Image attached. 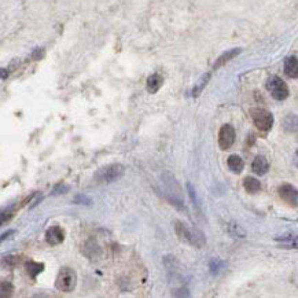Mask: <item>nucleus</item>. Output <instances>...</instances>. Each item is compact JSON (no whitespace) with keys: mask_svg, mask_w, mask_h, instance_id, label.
Listing matches in <instances>:
<instances>
[{"mask_svg":"<svg viewBox=\"0 0 298 298\" xmlns=\"http://www.w3.org/2000/svg\"><path fill=\"white\" fill-rule=\"evenodd\" d=\"M175 232L178 235L179 239L187 243V245H191V246H195V248H202L203 243H205L203 235L194 231L191 228H188L183 221H179V220L175 221Z\"/></svg>","mask_w":298,"mask_h":298,"instance_id":"nucleus-1","label":"nucleus"},{"mask_svg":"<svg viewBox=\"0 0 298 298\" xmlns=\"http://www.w3.org/2000/svg\"><path fill=\"white\" fill-rule=\"evenodd\" d=\"M124 172H125V168L121 164H109V165H106L98 170L94 178L98 183H107L109 184V183L120 180L124 176Z\"/></svg>","mask_w":298,"mask_h":298,"instance_id":"nucleus-2","label":"nucleus"},{"mask_svg":"<svg viewBox=\"0 0 298 298\" xmlns=\"http://www.w3.org/2000/svg\"><path fill=\"white\" fill-rule=\"evenodd\" d=\"M250 116H251V120L254 122V125L261 132H268L274 125V116L265 109L254 107L250 110Z\"/></svg>","mask_w":298,"mask_h":298,"instance_id":"nucleus-3","label":"nucleus"},{"mask_svg":"<svg viewBox=\"0 0 298 298\" xmlns=\"http://www.w3.org/2000/svg\"><path fill=\"white\" fill-rule=\"evenodd\" d=\"M76 283H77V275H76V272L73 269H70V268H62L57 276L55 287L59 291L70 293V291L74 290Z\"/></svg>","mask_w":298,"mask_h":298,"instance_id":"nucleus-4","label":"nucleus"},{"mask_svg":"<svg viewBox=\"0 0 298 298\" xmlns=\"http://www.w3.org/2000/svg\"><path fill=\"white\" fill-rule=\"evenodd\" d=\"M266 89L271 94V97L276 100H284L290 94L287 84L278 76H271L266 80Z\"/></svg>","mask_w":298,"mask_h":298,"instance_id":"nucleus-5","label":"nucleus"},{"mask_svg":"<svg viewBox=\"0 0 298 298\" xmlns=\"http://www.w3.org/2000/svg\"><path fill=\"white\" fill-rule=\"evenodd\" d=\"M279 197L286 205H289L290 208H297L298 206V190L291 184H282L278 188Z\"/></svg>","mask_w":298,"mask_h":298,"instance_id":"nucleus-6","label":"nucleus"},{"mask_svg":"<svg viewBox=\"0 0 298 298\" xmlns=\"http://www.w3.org/2000/svg\"><path fill=\"white\" fill-rule=\"evenodd\" d=\"M235 143V129L230 125L226 124L220 128L218 132V146L221 150H228L231 149L232 145Z\"/></svg>","mask_w":298,"mask_h":298,"instance_id":"nucleus-7","label":"nucleus"},{"mask_svg":"<svg viewBox=\"0 0 298 298\" xmlns=\"http://www.w3.org/2000/svg\"><path fill=\"white\" fill-rule=\"evenodd\" d=\"M65 239V231L61 227L54 226L50 227L46 232V242L51 246H57L59 243H62Z\"/></svg>","mask_w":298,"mask_h":298,"instance_id":"nucleus-8","label":"nucleus"},{"mask_svg":"<svg viewBox=\"0 0 298 298\" xmlns=\"http://www.w3.org/2000/svg\"><path fill=\"white\" fill-rule=\"evenodd\" d=\"M283 69H284V74L290 79H298V58L291 55L284 59V65H283Z\"/></svg>","mask_w":298,"mask_h":298,"instance_id":"nucleus-9","label":"nucleus"},{"mask_svg":"<svg viewBox=\"0 0 298 298\" xmlns=\"http://www.w3.org/2000/svg\"><path fill=\"white\" fill-rule=\"evenodd\" d=\"M251 169H253V172H254L256 175L263 176V175H265L268 169H269V162H268V160H266L264 155L260 154V155H257V157L254 158V161L251 164Z\"/></svg>","mask_w":298,"mask_h":298,"instance_id":"nucleus-10","label":"nucleus"},{"mask_svg":"<svg viewBox=\"0 0 298 298\" xmlns=\"http://www.w3.org/2000/svg\"><path fill=\"white\" fill-rule=\"evenodd\" d=\"M241 51H242L241 49H232V50H228V51H226L224 54H221V55L217 58V61H216L215 65H213V69H218V67L224 66L227 62H230V61H231V59H234L236 55H239V54H241Z\"/></svg>","mask_w":298,"mask_h":298,"instance_id":"nucleus-11","label":"nucleus"},{"mask_svg":"<svg viewBox=\"0 0 298 298\" xmlns=\"http://www.w3.org/2000/svg\"><path fill=\"white\" fill-rule=\"evenodd\" d=\"M227 165H228V168H230V170L232 173H241L243 168H245V162H243V160L238 154L230 155L228 160H227Z\"/></svg>","mask_w":298,"mask_h":298,"instance_id":"nucleus-12","label":"nucleus"},{"mask_svg":"<svg viewBox=\"0 0 298 298\" xmlns=\"http://www.w3.org/2000/svg\"><path fill=\"white\" fill-rule=\"evenodd\" d=\"M162 83H164V79H162L161 74L154 73V74H151V76L147 79L146 88H147V91H149L150 94H155V92L162 87Z\"/></svg>","mask_w":298,"mask_h":298,"instance_id":"nucleus-13","label":"nucleus"},{"mask_svg":"<svg viewBox=\"0 0 298 298\" xmlns=\"http://www.w3.org/2000/svg\"><path fill=\"white\" fill-rule=\"evenodd\" d=\"M276 241L282 242V246L286 249H298V236L293 234H286L276 238Z\"/></svg>","mask_w":298,"mask_h":298,"instance_id":"nucleus-14","label":"nucleus"},{"mask_svg":"<svg viewBox=\"0 0 298 298\" xmlns=\"http://www.w3.org/2000/svg\"><path fill=\"white\" fill-rule=\"evenodd\" d=\"M243 187H245V190L249 194H256L261 190V183L256 178L248 176L243 180Z\"/></svg>","mask_w":298,"mask_h":298,"instance_id":"nucleus-15","label":"nucleus"},{"mask_svg":"<svg viewBox=\"0 0 298 298\" xmlns=\"http://www.w3.org/2000/svg\"><path fill=\"white\" fill-rule=\"evenodd\" d=\"M25 268H26L28 275H29L32 279H36V276L40 274V272H43L44 264H41V263H34V261H28V263L25 264Z\"/></svg>","mask_w":298,"mask_h":298,"instance_id":"nucleus-16","label":"nucleus"},{"mask_svg":"<svg viewBox=\"0 0 298 298\" xmlns=\"http://www.w3.org/2000/svg\"><path fill=\"white\" fill-rule=\"evenodd\" d=\"M283 128L287 132H296L298 131V117L296 114H289L284 120H283Z\"/></svg>","mask_w":298,"mask_h":298,"instance_id":"nucleus-17","label":"nucleus"},{"mask_svg":"<svg viewBox=\"0 0 298 298\" xmlns=\"http://www.w3.org/2000/svg\"><path fill=\"white\" fill-rule=\"evenodd\" d=\"M210 80V73H206V74H203L201 79H199V81L195 84V87L193 88V97L197 98L201 95V92L203 91V88L206 87V84L209 83Z\"/></svg>","mask_w":298,"mask_h":298,"instance_id":"nucleus-18","label":"nucleus"},{"mask_svg":"<svg viewBox=\"0 0 298 298\" xmlns=\"http://www.w3.org/2000/svg\"><path fill=\"white\" fill-rule=\"evenodd\" d=\"M227 230H228L230 235H232L235 238H245V236H246V232H245L236 223H228Z\"/></svg>","mask_w":298,"mask_h":298,"instance_id":"nucleus-19","label":"nucleus"},{"mask_svg":"<svg viewBox=\"0 0 298 298\" xmlns=\"http://www.w3.org/2000/svg\"><path fill=\"white\" fill-rule=\"evenodd\" d=\"M14 291V287L10 282H1V294L6 297V296H11Z\"/></svg>","mask_w":298,"mask_h":298,"instance_id":"nucleus-20","label":"nucleus"},{"mask_svg":"<svg viewBox=\"0 0 298 298\" xmlns=\"http://www.w3.org/2000/svg\"><path fill=\"white\" fill-rule=\"evenodd\" d=\"M74 203H79V205H91L92 201H91L89 197L80 194V195H77V197L74 198Z\"/></svg>","mask_w":298,"mask_h":298,"instance_id":"nucleus-21","label":"nucleus"},{"mask_svg":"<svg viewBox=\"0 0 298 298\" xmlns=\"http://www.w3.org/2000/svg\"><path fill=\"white\" fill-rule=\"evenodd\" d=\"M70 190V187L69 185H65V184H58L54 190H52V194L54 195H58V194H65L66 191H69Z\"/></svg>","mask_w":298,"mask_h":298,"instance_id":"nucleus-22","label":"nucleus"},{"mask_svg":"<svg viewBox=\"0 0 298 298\" xmlns=\"http://www.w3.org/2000/svg\"><path fill=\"white\" fill-rule=\"evenodd\" d=\"M11 216H13V209L3 210V212H1V224H4L7 220H10Z\"/></svg>","mask_w":298,"mask_h":298,"instance_id":"nucleus-23","label":"nucleus"},{"mask_svg":"<svg viewBox=\"0 0 298 298\" xmlns=\"http://www.w3.org/2000/svg\"><path fill=\"white\" fill-rule=\"evenodd\" d=\"M13 234H16V231H13V230H11V231H8V232H4V234L1 235V242L6 241V238H8L10 235H13Z\"/></svg>","mask_w":298,"mask_h":298,"instance_id":"nucleus-24","label":"nucleus"},{"mask_svg":"<svg viewBox=\"0 0 298 298\" xmlns=\"http://www.w3.org/2000/svg\"><path fill=\"white\" fill-rule=\"evenodd\" d=\"M294 165L298 168V150L296 151V154H294Z\"/></svg>","mask_w":298,"mask_h":298,"instance_id":"nucleus-25","label":"nucleus"}]
</instances>
